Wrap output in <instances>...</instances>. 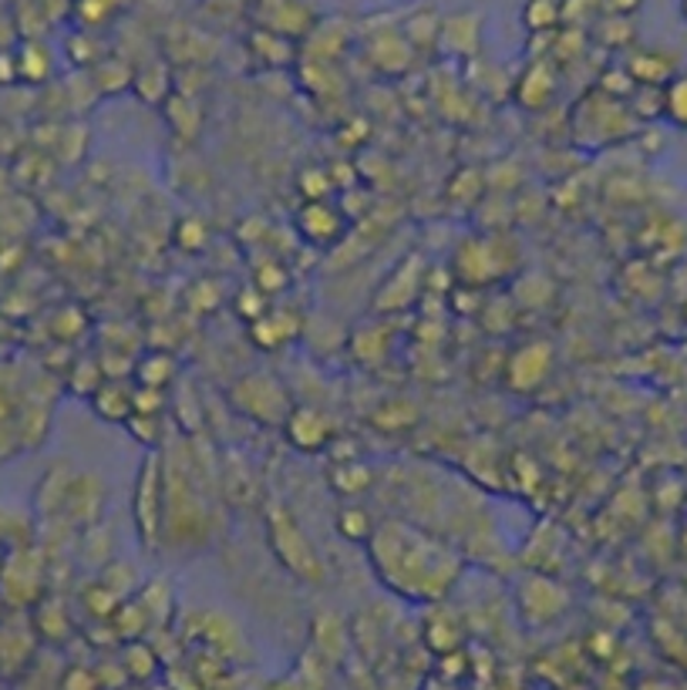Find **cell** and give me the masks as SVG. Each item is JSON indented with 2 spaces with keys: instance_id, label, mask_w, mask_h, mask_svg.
I'll list each match as a JSON object with an SVG mask.
<instances>
[{
  "instance_id": "obj_34",
  "label": "cell",
  "mask_w": 687,
  "mask_h": 690,
  "mask_svg": "<svg viewBox=\"0 0 687 690\" xmlns=\"http://www.w3.org/2000/svg\"><path fill=\"white\" fill-rule=\"evenodd\" d=\"M680 14H684V21H687V0H680Z\"/></svg>"
},
{
  "instance_id": "obj_11",
  "label": "cell",
  "mask_w": 687,
  "mask_h": 690,
  "mask_svg": "<svg viewBox=\"0 0 687 690\" xmlns=\"http://www.w3.org/2000/svg\"><path fill=\"white\" fill-rule=\"evenodd\" d=\"M297 233L314 246H334L344 236V216L327 199L304 203V209L297 216Z\"/></svg>"
},
{
  "instance_id": "obj_20",
  "label": "cell",
  "mask_w": 687,
  "mask_h": 690,
  "mask_svg": "<svg viewBox=\"0 0 687 690\" xmlns=\"http://www.w3.org/2000/svg\"><path fill=\"white\" fill-rule=\"evenodd\" d=\"M337 533L344 539H351V543H368L371 533H375V519H371V512L365 505H348V508H340L337 512V519H334Z\"/></svg>"
},
{
  "instance_id": "obj_14",
  "label": "cell",
  "mask_w": 687,
  "mask_h": 690,
  "mask_svg": "<svg viewBox=\"0 0 687 690\" xmlns=\"http://www.w3.org/2000/svg\"><path fill=\"white\" fill-rule=\"evenodd\" d=\"M327 482L337 495H365L375 485V472L361 462V459H348V462H334L327 468Z\"/></svg>"
},
{
  "instance_id": "obj_3",
  "label": "cell",
  "mask_w": 687,
  "mask_h": 690,
  "mask_svg": "<svg viewBox=\"0 0 687 690\" xmlns=\"http://www.w3.org/2000/svg\"><path fill=\"white\" fill-rule=\"evenodd\" d=\"M132 519H135L139 543L145 549H155L158 539L165 536V465H162V455L155 452H148L139 468L135 492H132Z\"/></svg>"
},
{
  "instance_id": "obj_18",
  "label": "cell",
  "mask_w": 687,
  "mask_h": 690,
  "mask_svg": "<svg viewBox=\"0 0 687 690\" xmlns=\"http://www.w3.org/2000/svg\"><path fill=\"white\" fill-rule=\"evenodd\" d=\"M135 84V71L125 64V61H119V58H102L99 64H95V89L102 92V95H122L125 89H132Z\"/></svg>"
},
{
  "instance_id": "obj_7",
  "label": "cell",
  "mask_w": 687,
  "mask_h": 690,
  "mask_svg": "<svg viewBox=\"0 0 687 690\" xmlns=\"http://www.w3.org/2000/svg\"><path fill=\"white\" fill-rule=\"evenodd\" d=\"M365 58L368 64L384 74V78H394V74H404L414 61V48L408 44V38L401 34V28H384V31H375L365 44Z\"/></svg>"
},
{
  "instance_id": "obj_12",
  "label": "cell",
  "mask_w": 687,
  "mask_h": 690,
  "mask_svg": "<svg viewBox=\"0 0 687 690\" xmlns=\"http://www.w3.org/2000/svg\"><path fill=\"white\" fill-rule=\"evenodd\" d=\"M92 408L102 421L109 424H125L135 411V388H129L119 378H105L95 394H92Z\"/></svg>"
},
{
  "instance_id": "obj_9",
  "label": "cell",
  "mask_w": 687,
  "mask_h": 690,
  "mask_svg": "<svg viewBox=\"0 0 687 690\" xmlns=\"http://www.w3.org/2000/svg\"><path fill=\"white\" fill-rule=\"evenodd\" d=\"M560 89V78H556V61L550 58H536L523 74L520 81H515V89H512V99L520 102V109L526 112H543L553 95Z\"/></svg>"
},
{
  "instance_id": "obj_10",
  "label": "cell",
  "mask_w": 687,
  "mask_h": 690,
  "mask_svg": "<svg viewBox=\"0 0 687 690\" xmlns=\"http://www.w3.org/2000/svg\"><path fill=\"white\" fill-rule=\"evenodd\" d=\"M482 44V14L479 11H455L442 18L439 28V51L452 58H475Z\"/></svg>"
},
{
  "instance_id": "obj_2",
  "label": "cell",
  "mask_w": 687,
  "mask_h": 690,
  "mask_svg": "<svg viewBox=\"0 0 687 690\" xmlns=\"http://www.w3.org/2000/svg\"><path fill=\"white\" fill-rule=\"evenodd\" d=\"M264 526H267L270 553L294 579H300L307 586H320L327 579V566H324L320 553L314 549L310 536L304 533V526L297 523V515L287 505L270 502L264 512Z\"/></svg>"
},
{
  "instance_id": "obj_19",
  "label": "cell",
  "mask_w": 687,
  "mask_h": 690,
  "mask_svg": "<svg viewBox=\"0 0 687 690\" xmlns=\"http://www.w3.org/2000/svg\"><path fill=\"white\" fill-rule=\"evenodd\" d=\"M18 74L21 81H31V84H41L48 81L51 74V54L41 41H24L21 51H18Z\"/></svg>"
},
{
  "instance_id": "obj_23",
  "label": "cell",
  "mask_w": 687,
  "mask_h": 690,
  "mask_svg": "<svg viewBox=\"0 0 687 690\" xmlns=\"http://www.w3.org/2000/svg\"><path fill=\"white\" fill-rule=\"evenodd\" d=\"M132 89H135L139 99L148 102V105H152V89H155V99L165 102V99L172 95L168 71H165L162 64H148V68H142V71H135V84H132Z\"/></svg>"
},
{
  "instance_id": "obj_1",
  "label": "cell",
  "mask_w": 687,
  "mask_h": 690,
  "mask_svg": "<svg viewBox=\"0 0 687 690\" xmlns=\"http://www.w3.org/2000/svg\"><path fill=\"white\" fill-rule=\"evenodd\" d=\"M365 546L381 586L408 603L445 599L462 573V559L442 539L398 519L375 526Z\"/></svg>"
},
{
  "instance_id": "obj_28",
  "label": "cell",
  "mask_w": 687,
  "mask_h": 690,
  "mask_svg": "<svg viewBox=\"0 0 687 690\" xmlns=\"http://www.w3.org/2000/svg\"><path fill=\"white\" fill-rule=\"evenodd\" d=\"M300 193H304V203H317V199H327L330 189H334V179H330V172L327 168H304L300 172Z\"/></svg>"
},
{
  "instance_id": "obj_17",
  "label": "cell",
  "mask_w": 687,
  "mask_h": 690,
  "mask_svg": "<svg viewBox=\"0 0 687 690\" xmlns=\"http://www.w3.org/2000/svg\"><path fill=\"white\" fill-rule=\"evenodd\" d=\"M523 28L530 34H556L563 28L560 0H526L523 4Z\"/></svg>"
},
{
  "instance_id": "obj_24",
  "label": "cell",
  "mask_w": 687,
  "mask_h": 690,
  "mask_svg": "<svg viewBox=\"0 0 687 690\" xmlns=\"http://www.w3.org/2000/svg\"><path fill=\"white\" fill-rule=\"evenodd\" d=\"M165 119H168L172 125H176L180 135L186 132V135L193 138V135L199 132V119H203V115H199L196 102H189L186 95H168V99H165Z\"/></svg>"
},
{
  "instance_id": "obj_33",
  "label": "cell",
  "mask_w": 687,
  "mask_h": 690,
  "mask_svg": "<svg viewBox=\"0 0 687 690\" xmlns=\"http://www.w3.org/2000/svg\"><path fill=\"white\" fill-rule=\"evenodd\" d=\"M270 690H304L297 680H277V683H270Z\"/></svg>"
},
{
  "instance_id": "obj_13",
  "label": "cell",
  "mask_w": 687,
  "mask_h": 690,
  "mask_svg": "<svg viewBox=\"0 0 687 690\" xmlns=\"http://www.w3.org/2000/svg\"><path fill=\"white\" fill-rule=\"evenodd\" d=\"M314 653L330 663L344 660V653H348V627L337 614H320L314 620Z\"/></svg>"
},
{
  "instance_id": "obj_15",
  "label": "cell",
  "mask_w": 687,
  "mask_h": 690,
  "mask_svg": "<svg viewBox=\"0 0 687 690\" xmlns=\"http://www.w3.org/2000/svg\"><path fill=\"white\" fill-rule=\"evenodd\" d=\"M139 388H155V391H165L172 381H176V358L165 354V351H148L139 364H135V374Z\"/></svg>"
},
{
  "instance_id": "obj_30",
  "label": "cell",
  "mask_w": 687,
  "mask_h": 690,
  "mask_svg": "<svg viewBox=\"0 0 687 690\" xmlns=\"http://www.w3.org/2000/svg\"><path fill=\"white\" fill-rule=\"evenodd\" d=\"M176 236H180L176 243H180L183 249H193V253H196V249H203V246H206V239H209V233H206V226H203L199 219H183V223H180V229H176Z\"/></svg>"
},
{
  "instance_id": "obj_31",
  "label": "cell",
  "mask_w": 687,
  "mask_h": 690,
  "mask_svg": "<svg viewBox=\"0 0 687 690\" xmlns=\"http://www.w3.org/2000/svg\"><path fill=\"white\" fill-rule=\"evenodd\" d=\"M99 687H102V683H99V673L84 670V667L68 670V677H64V683H61V690H99Z\"/></svg>"
},
{
  "instance_id": "obj_16",
  "label": "cell",
  "mask_w": 687,
  "mask_h": 690,
  "mask_svg": "<svg viewBox=\"0 0 687 690\" xmlns=\"http://www.w3.org/2000/svg\"><path fill=\"white\" fill-rule=\"evenodd\" d=\"M627 74L634 78V84H650V89H664V84L674 78V64L664 54L654 51H640L627 61Z\"/></svg>"
},
{
  "instance_id": "obj_22",
  "label": "cell",
  "mask_w": 687,
  "mask_h": 690,
  "mask_svg": "<svg viewBox=\"0 0 687 690\" xmlns=\"http://www.w3.org/2000/svg\"><path fill=\"white\" fill-rule=\"evenodd\" d=\"M664 119L674 128H687V74H674L664 84Z\"/></svg>"
},
{
  "instance_id": "obj_26",
  "label": "cell",
  "mask_w": 687,
  "mask_h": 690,
  "mask_svg": "<svg viewBox=\"0 0 687 690\" xmlns=\"http://www.w3.org/2000/svg\"><path fill=\"white\" fill-rule=\"evenodd\" d=\"M122 667H125V677L132 680H148L158 667L155 653L145 647V643H129L125 653H122Z\"/></svg>"
},
{
  "instance_id": "obj_6",
  "label": "cell",
  "mask_w": 687,
  "mask_h": 690,
  "mask_svg": "<svg viewBox=\"0 0 687 690\" xmlns=\"http://www.w3.org/2000/svg\"><path fill=\"white\" fill-rule=\"evenodd\" d=\"M284 435L297 452L310 455V452H324L334 442V424L324 411L297 404V408H290V414L284 421Z\"/></svg>"
},
{
  "instance_id": "obj_5",
  "label": "cell",
  "mask_w": 687,
  "mask_h": 690,
  "mask_svg": "<svg viewBox=\"0 0 687 690\" xmlns=\"http://www.w3.org/2000/svg\"><path fill=\"white\" fill-rule=\"evenodd\" d=\"M553 343L546 340H530L523 348H515L509 358H505V368H502V381L512 394H533L536 388H543V381L550 378L553 371Z\"/></svg>"
},
{
  "instance_id": "obj_32",
  "label": "cell",
  "mask_w": 687,
  "mask_h": 690,
  "mask_svg": "<svg viewBox=\"0 0 687 690\" xmlns=\"http://www.w3.org/2000/svg\"><path fill=\"white\" fill-rule=\"evenodd\" d=\"M14 81H21L18 51H0V84H14Z\"/></svg>"
},
{
  "instance_id": "obj_8",
  "label": "cell",
  "mask_w": 687,
  "mask_h": 690,
  "mask_svg": "<svg viewBox=\"0 0 687 690\" xmlns=\"http://www.w3.org/2000/svg\"><path fill=\"white\" fill-rule=\"evenodd\" d=\"M566 603H570L566 589L556 586V583L546 579V576H533V579H526L523 589H520V610H523L526 620L536 624V627L553 624V620L566 610Z\"/></svg>"
},
{
  "instance_id": "obj_27",
  "label": "cell",
  "mask_w": 687,
  "mask_h": 690,
  "mask_svg": "<svg viewBox=\"0 0 687 690\" xmlns=\"http://www.w3.org/2000/svg\"><path fill=\"white\" fill-rule=\"evenodd\" d=\"M125 431L145 449H155L162 442V428H158V414H142V411H132V418L125 421Z\"/></svg>"
},
{
  "instance_id": "obj_29",
  "label": "cell",
  "mask_w": 687,
  "mask_h": 690,
  "mask_svg": "<svg viewBox=\"0 0 687 690\" xmlns=\"http://www.w3.org/2000/svg\"><path fill=\"white\" fill-rule=\"evenodd\" d=\"M604 8V0H560V11H563V28H576V31H586V21Z\"/></svg>"
},
{
  "instance_id": "obj_25",
  "label": "cell",
  "mask_w": 687,
  "mask_h": 690,
  "mask_svg": "<svg viewBox=\"0 0 687 690\" xmlns=\"http://www.w3.org/2000/svg\"><path fill=\"white\" fill-rule=\"evenodd\" d=\"M284 313H270V317H260V320H253L249 323V333L253 340L260 343V348H280V343L294 333V323H280Z\"/></svg>"
},
{
  "instance_id": "obj_4",
  "label": "cell",
  "mask_w": 687,
  "mask_h": 690,
  "mask_svg": "<svg viewBox=\"0 0 687 690\" xmlns=\"http://www.w3.org/2000/svg\"><path fill=\"white\" fill-rule=\"evenodd\" d=\"M233 404L260 424H280L290 414V398L284 391L280 381H274L270 374H246L233 384Z\"/></svg>"
},
{
  "instance_id": "obj_21",
  "label": "cell",
  "mask_w": 687,
  "mask_h": 690,
  "mask_svg": "<svg viewBox=\"0 0 687 690\" xmlns=\"http://www.w3.org/2000/svg\"><path fill=\"white\" fill-rule=\"evenodd\" d=\"M424 643L432 647L435 653H455V650H462V630L449 617H428V624H424Z\"/></svg>"
}]
</instances>
